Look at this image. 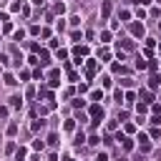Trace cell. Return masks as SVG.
<instances>
[{
	"label": "cell",
	"instance_id": "1",
	"mask_svg": "<svg viewBox=\"0 0 161 161\" xmlns=\"http://www.w3.org/2000/svg\"><path fill=\"white\" fill-rule=\"evenodd\" d=\"M116 141H121L123 151H131V148H133V138H128L126 133H116Z\"/></svg>",
	"mask_w": 161,
	"mask_h": 161
},
{
	"label": "cell",
	"instance_id": "2",
	"mask_svg": "<svg viewBox=\"0 0 161 161\" xmlns=\"http://www.w3.org/2000/svg\"><path fill=\"white\" fill-rule=\"evenodd\" d=\"M48 83H50V88H58V86H60V70H58V68L48 73Z\"/></svg>",
	"mask_w": 161,
	"mask_h": 161
},
{
	"label": "cell",
	"instance_id": "3",
	"mask_svg": "<svg viewBox=\"0 0 161 161\" xmlns=\"http://www.w3.org/2000/svg\"><path fill=\"white\" fill-rule=\"evenodd\" d=\"M143 33H146L143 23H131V35L133 38H143Z\"/></svg>",
	"mask_w": 161,
	"mask_h": 161
},
{
	"label": "cell",
	"instance_id": "4",
	"mask_svg": "<svg viewBox=\"0 0 161 161\" xmlns=\"http://www.w3.org/2000/svg\"><path fill=\"white\" fill-rule=\"evenodd\" d=\"M73 55H75V60H80V58H86V55H88V45H83V43H78V45L73 48Z\"/></svg>",
	"mask_w": 161,
	"mask_h": 161
},
{
	"label": "cell",
	"instance_id": "5",
	"mask_svg": "<svg viewBox=\"0 0 161 161\" xmlns=\"http://www.w3.org/2000/svg\"><path fill=\"white\" fill-rule=\"evenodd\" d=\"M35 55H38V63H40V65H48V63H50V53H48L45 48H40Z\"/></svg>",
	"mask_w": 161,
	"mask_h": 161
},
{
	"label": "cell",
	"instance_id": "6",
	"mask_svg": "<svg viewBox=\"0 0 161 161\" xmlns=\"http://www.w3.org/2000/svg\"><path fill=\"white\" fill-rule=\"evenodd\" d=\"M138 141H141V153L151 151V141H148V136H146V133H138Z\"/></svg>",
	"mask_w": 161,
	"mask_h": 161
},
{
	"label": "cell",
	"instance_id": "7",
	"mask_svg": "<svg viewBox=\"0 0 161 161\" xmlns=\"http://www.w3.org/2000/svg\"><path fill=\"white\" fill-rule=\"evenodd\" d=\"M93 73H96V60L88 58L86 60V78H93Z\"/></svg>",
	"mask_w": 161,
	"mask_h": 161
},
{
	"label": "cell",
	"instance_id": "8",
	"mask_svg": "<svg viewBox=\"0 0 161 161\" xmlns=\"http://www.w3.org/2000/svg\"><path fill=\"white\" fill-rule=\"evenodd\" d=\"M91 118H103V106L101 103H93L91 106Z\"/></svg>",
	"mask_w": 161,
	"mask_h": 161
},
{
	"label": "cell",
	"instance_id": "9",
	"mask_svg": "<svg viewBox=\"0 0 161 161\" xmlns=\"http://www.w3.org/2000/svg\"><path fill=\"white\" fill-rule=\"evenodd\" d=\"M138 98H141L143 103H153V93H151V91H146V88L138 93Z\"/></svg>",
	"mask_w": 161,
	"mask_h": 161
},
{
	"label": "cell",
	"instance_id": "10",
	"mask_svg": "<svg viewBox=\"0 0 161 161\" xmlns=\"http://www.w3.org/2000/svg\"><path fill=\"white\" fill-rule=\"evenodd\" d=\"M111 8H113V5H111V0H103V5H101V15H103V18H108V15H111Z\"/></svg>",
	"mask_w": 161,
	"mask_h": 161
},
{
	"label": "cell",
	"instance_id": "11",
	"mask_svg": "<svg viewBox=\"0 0 161 161\" xmlns=\"http://www.w3.org/2000/svg\"><path fill=\"white\" fill-rule=\"evenodd\" d=\"M121 48H123V50H133V40H128V38H126V40H118V50H121Z\"/></svg>",
	"mask_w": 161,
	"mask_h": 161
},
{
	"label": "cell",
	"instance_id": "12",
	"mask_svg": "<svg viewBox=\"0 0 161 161\" xmlns=\"http://www.w3.org/2000/svg\"><path fill=\"white\" fill-rule=\"evenodd\" d=\"M158 86H161V75H156V73H153V75L148 78V88H158Z\"/></svg>",
	"mask_w": 161,
	"mask_h": 161
},
{
	"label": "cell",
	"instance_id": "13",
	"mask_svg": "<svg viewBox=\"0 0 161 161\" xmlns=\"http://www.w3.org/2000/svg\"><path fill=\"white\" fill-rule=\"evenodd\" d=\"M23 106V98L20 96H10V108H20Z\"/></svg>",
	"mask_w": 161,
	"mask_h": 161
},
{
	"label": "cell",
	"instance_id": "14",
	"mask_svg": "<svg viewBox=\"0 0 161 161\" xmlns=\"http://www.w3.org/2000/svg\"><path fill=\"white\" fill-rule=\"evenodd\" d=\"M25 156H28V148H23V146H20V148L15 151V161H25Z\"/></svg>",
	"mask_w": 161,
	"mask_h": 161
},
{
	"label": "cell",
	"instance_id": "15",
	"mask_svg": "<svg viewBox=\"0 0 161 161\" xmlns=\"http://www.w3.org/2000/svg\"><path fill=\"white\" fill-rule=\"evenodd\" d=\"M111 70H113V73H126L128 68H126V65H121V63H113V65H111Z\"/></svg>",
	"mask_w": 161,
	"mask_h": 161
},
{
	"label": "cell",
	"instance_id": "16",
	"mask_svg": "<svg viewBox=\"0 0 161 161\" xmlns=\"http://www.w3.org/2000/svg\"><path fill=\"white\" fill-rule=\"evenodd\" d=\"M133 101H136V93H133V91L123 93V103H133Z\"/></svg>",
	"mask_w": 161,
	"mask_h": 161
},
{
	"label": "cell",
	"instance_id": "17",
	"mask_svg": "<svg viewBox=\"0 0 161 161\" xmlns=\"http://www.w3.org/2000/svg\"><path fill=\"white\" fill-rule=\"evenodd\" d=\"M136 111H138V113L143 116V113L148 111V103H143V101H138V103H136Z\"/></svg>",
	"mask_w": 161,
	"mask_h": 161
},
{
	"label": "cell",
	"instance_id": "18",
	"mask_svg": "<svg viewBox=\"0 0 161 161\" xmlns=\"http://www.w3.org/2000/svg\"><path fill=\"white\" fill-rule=\"evenodd\" d=\"M43 126H45V121H43V118H40V121H33V123H30V131H40Z\"/></svg>",
	"mask_w": 161,
	"mask_h": 161
},
{
	"label": "cell",
	"instance_id": "19",
	"mask_svg": "<svg viewBox=\"0 0 161 161\" xmlns=\"http://www.w3.org/2000/svg\"><path fill=\"white\" fill-rule=\"evenodd\" d=\"M70 40L80 43V40H83V33H80V30H73V33H70Z\"/></svg>",
	"mask_w": 161,
	"mask_h": 161
},
{
	"label": "cell",
	"instance_id": "20",
	"mask_svg": "<svg viewBox=\"0 0 161 161\" xmlns=\"http://www.w3.org/2000/svg\"><path fill=\"white\" fill-rule=\"evenodd\" d=\"M40 98H45V101H53V93H50L48 88H40Z\"/></svg>",
	"mask_w": 161,
	"mask_h": 161
},
{
	"label": "cell",
	"instance_id": "21",
	"mask_svg": "<svg viewBox=\"0 0 161 161\" xmlns=\"http://www.w3.org/2000/svg\"><path fill=\"white\" fill-rule=\"evenodd\" d=\"M101 98H103V93H101V91H91V101H93V103H98Z\"/></svg>",
	"mask_w": 161,
	"mask_h": 161
},
{
	"label": "cell",
	"instance_id": "22",
	"mask_svg": "<svg viewBox=\"0 0 161 161\" xmlns=\"http://www.w3.org/2000/svg\"><path fill=\"white\" fill-rule=\"evenodd\" d=\"M98 55H101L103 60H111V50H108V48H101V53H98Z\"/></svg>",
	"mask_w": 161,
	"mask_h": 161
},
{
	"label": "cell",
	"instance_id": "23",
	"mask_svg": "<svg viewBox=\"0 0 161 161\" xmlns=\"http://www.w3.org/2000/svg\"><path fill=\"white\" fill-rule=\"evenodd\" d=\"M5 83H8V86H15L18 80H15V75H13V73H5Z\"/></svg>",
	"mask_w": 161,
	"mask_h": 161
},
{
	"label": "cell",
	"instance_id": "24",
	"mask_svg": "<svg viewBox=\"0 0 161 161\" xmlns=\"http://www.w3.org/2000/svg\"><path fill=\"white\" fill-rule=\"evenodd\" d=\"M18 133V123H8V136H15Z\"/></svg>",
	"mask_w": 161,
	"mask_h": 161
},
{
	"label": "cell",
	"instance_id": "25",
	"mask_svg": "<svg viewBox=\"0 0 161 161\" xmlns=\"http://www.w3.org/2000/svg\"><path fill=\"white\" fill-rule=\"evenodd\" d=\"M48 143H50V146H58V143H60V141H58V133H50V136H48Z\"/></svg>",
	"mask_w": 161,
	"mask_h": 161
},
{
	"label": "cell",
	"instance_id": "26",
	"mask_svg": "<svg viewBox=\"0 0 161 161\" xmlns=\"http://www.w3.org/2000/svg\"><path fill=\"white\" fill-rule=\"evenodd\" d=\"M108 40H111V30H103L101 33V43H108Z\"/></svg>",
	"mask_w": 161,
	"mask_h": 161
},
{
	"label": "cell",
	"instance_id": "27",
	"mask_svg": "<svg viewBox=\"0 0 161 161\" xmlns=\"http://www.w3.org/2000/svg\"><path fill=\"white\" fill-rule=\"evenodd\" d=\"M83 106H86L83 98H73V108H83Z\"/></svg>",
	"mask_w": 161,
	"mask_h": 161
},
{
	"label": "cell",
	"instance_id": "28",
	"mask_svg": "<svg viewBox=\"0 0 161 161\" xmlns=\"http://www.w3.org/2000/svg\"><path fill=\"white\" fill-rule=\"evenodd\" d=\"M53 10H55L58 15H63V10H65V5H63V3H55V8H53Z\"/></svg>",
	"mask_w": 161,
	"mask_h": 161
},
{
	"label": "cell",
	"instance_id": "29",
	"mask_svg": "<svg viewBox=\"0 0 161 161\" xmlns=\"http://www.w3.org/2000/svg\"><path fill=\"white\" fill-rule=\"evenodd\" d=\"M13 38H15V40H23V38H25V30H15Z\"/></svg>",
	"mask_w": 161,
	"mask_h": 161
},
{
	"label": "cell",
	"instance_id": "30",
	"mask_svg": "<svg viewBox=\"0 0 161 161\" xmlns=\"http://www.w3.org/2000/svg\"><path fill=\"white\" fill-rule=\"evenodd\" d=\"M55 55H58L60 60H65V58H68V50H63V48H58V53H55Z\"/></svg>",
	"mask_w": 161,
	"mask_h": 161
},
{
	"label": "cell",
	"instance_id": "31",
	"mask_svg": "<svg viewBox=\"0 0 161 161\" xmlns=\"http://www.w3.org/2000/svg\"><path fill=\"white\" fill-rule=\"evenodd\" d=\"M101 86H103V88H111V78L103 75V78H101Z\"/></svg>",
	"mask_w": 161,
	"mask_h": 161
},
{
	"label": "cell",
	"instance_id": "32",
	"mask_svg": "<svg viewBox=\"0 0 161 161\" xmlns=\"http://www.w3.org/2000/svg\"><path fill=\"white\" fill-rule=\"evenodd\" d=\"M73 128H75V121L68 118V121H65V131H73Z\"/></svg>",
	"mask_w": 161,
	"mask_h": 161
},
{
	"label": "cell",
	"instance_id": "33",
	"mask_svg": "<svg viewBox=\"0 0 161 161\" xmlns=\"http://www.w3.org/2000/svg\"><path fill=\"white\" fill-rule=\"evenodd\" d=\"M83 141H86V136H83V133H80V131H78V133H75V146H80V143H83Z\"/></svg>",
	"mask_w": 161,
	"mask_h": 161
},
{
	"label": "cell",
	"instance_id": "34",
	"mask_svg": "<svg viewBox=\"0 0 161 161\" xmlns=\"http://www.w3.org/2000/svg\"><path fill=\"white\" fill-rule=\"evenodd\" d=\"M43 146H45V143H43V141H40V138H35V141H33V148H35V151H40V148H43Z\"/></svg>",
	"mask_w": 161,
	"mask_h": 161
},
{
	"label": "cell",
	"instance_id": "35",
	"mask_svg": "<svg viewBox=\"0 0 161 161\" xmlns=\"http://www.w3.org/2000/svg\"><path fill=\"white\" fill-rule=\"evenodd\" d=\"M146 65H148V63H146V60H141V58H138V60H136V68H138V70H143V68H146Z\"/></svg>",
	"mask_w": 161,
	"mask_h": 161
},
{
	"label": "cell",
	"instance_id": "36",
	"mask_svg": "<svg viewBox=\"0 0 161 161\" xmlns=\"http://www.w3.org/2000/svg\"><path fill=\"white\" fill-rule=\"evenodd\" d=\"M151 111H153V116H161V106H158V103H153V106H151Z\"/></svg>",
	"mask_w": 161,
	"mask_h": 161
},
{
	"label": "cell",
	"instance_id": "37",
	"mask_svg": "<svg viewBox=\"0 0 161 161\" xmlns=\"http://www.w3.org/2000/svg\"><path fill=\"white\" fill-rule=\"evenodd\" d=\"M88 143H91V146H98V143H101V138H98V136H91V138H88Z\"/></svg>",
	"mask_w": 161,
	"mask_h": 161
},
{
	"label": "cell",
	"instance_id": "38",
	"mask_svg": "<svg viewBox=\"0 0 161 161\" xmlns=\"http://www.w3.org/2000/svg\"><path fill=\"white\" fill-rule=\"evenodd\" d=\"M143 15H146V10H143V8H138V10H136V18H138V20H143Z\"/></svg>",
	"mask_w": 161,
	"mask_h": 161
},
{
	"label": "cell",
	"instance_id": "39",
	"mask_svg": "<svg viewBox=\"0 0 161 161\" xmlns=\"http://www.w3.org/2000/svg\"><path fill=\"white\" fill-rule=\"evenodd\" d=\"M146 68H151V70H153V73H156V68H158V60H151V63H148V65H146Z\"/></svg>",
	"mask_w": 161,
	"mask_h": 161
},
{
	"label": "cell",
	"instance_id": "40",
	"mask_svg": "<svg viewBox=\"0 0 161 161\" xmlns=\"http://www.w3.org/2000/svg\"><path fill=\"white\" fill-rule=\"evenodd\" d=\"M113 98H116V101L121 103V101H123V91H116V93H113Z\"/></svg>",
	"mask_w": 161,
	"mask_h": 161
},
{
	"label": "cell",
	"instance_id": "41",
	"mask_svg": "<svg viewBox=\"0 0 161 161\" xmlns=\"http://www.w3.org/2000/svg\"><path fill=\"white\" fill-rule=\"evenodd\" d=\"M96 161H108V153H106V151H101V153H98V158H96Z\"/></svg>",
	"mask_w": 161,
	"mask_h": 161
},
{
	"label": "cell",
	"instance_id": "42",
	"mask_svg": "<svg viewBox=\"0 0 161 161\" xmlns=\"http://www.w3.org/2000/svg\"><path fill=\"white\" fill-rule=\"evenodd\" d=\"M131 3H133V5H138V8H141V5H148V3H151V0H131Z\"/></svg>",
	"mask_w": 161,
	"mask_h": 161
},
{
	"label": "cell",
	"instance_id": "43",
	"mask_svg": "<svg viewBox=\"0 0 161 161\" xmlns=\"http://www.w3.org/2000/svg\"><path fill=\"white\" fill-rule=\"evenodd\" d=\"M8 116V106H0V118H5Z\"/></svg>",
	"mask_w": 161,
	"mask_h": 161
},
{
	"label": "cell",
	"instance_id": "44",
	"mask_svg": "<svg viewBox=\"0 0 161 161\" xmlns=\"http://www.w3.org/2000/svg\"><path fill=\"white\" fill-rule=\"evenodd\" d=\"M33 5H38V8H43V5H45V0H33Z\"/></svg>",
	"mask_w": 161,
	"mask_h": 161
},
{
	"label": "cell",
	"instance_id": "45",
	"mask_svg": "<svg viewBox=\"0 0 161 161\" xmlns=\"http://www.w3.org/2000/svg\"><path fill=\"white\" fill-rule=\"evenodd\" d=\"M136 161H146V158H143V156H141V153H138V156H136Z\"/></svg>",
	"mask_w": 161,
	"mask_h": 161
},
{
	"label": "cell",
	"instance_id": "46",
	"mask_svg": "<svg viewBox=\"0 0 161 161\" xmlns=\"http://www.w3.org/2000/svg\"><path fill=\"white\" fill-rule=\"evenodd\" d=\"M65 161H75V158H65Z\"/></svg>",
	"mask_w": 161,
	"mask_h": 161
},
{
	"label": "cell",
	"instance_id": "47",
	"mask_svg": "<svg viewBox=\"0 0 161 161\" xmlns=\"http://www.w3.org/2000/svg\"><path fill=\"white\" fill-rule=\"evenodd\" d=\"M156 3H158V5H161V0H156Z\"/></svg>",
	"mask_w": 161,
	"mask_h": 161
},
{
	"label": "cell",
	"instance_id": "48",
	"mask_svg": "<svg viewBox=\"0 0 161 161\" xmlns=\"http://www.w3.org/2000/svg\"><path fill=\"white\" fill-rule=\"evenodd\" d=\"M158 28H161V23H158Z\"/></svg>",
	"mask_w": 161,
	"mask_h": 161
},
{
	"label": "cell",
	"instance_id": "49",
	"mask_svg": "<svg viewBox=\"0 0 161 161\" xmlns=\"http://www.w3.org/2000/svg\"><path fill=\"white\" fill-rule=\"evenodd\" d=\"M158 161H161V158H158Z\"/></svg>",
	"mask_w": 161,
	"mask_h": 161
},
{
	"label": "cell",
	"instance_id": "50",
	"mask_svg": "<svg viewBox=\"0 0 161 161\" xmlns=\"http://www.w3.org/2000/svg\"><path fill=\"white\" fill-rule=\"evenodd\" d=\"M158 45H161V43H158Z\"/></svg>",
	"mask_w": 161,
	"mask_h": 161
}]
</instances>
